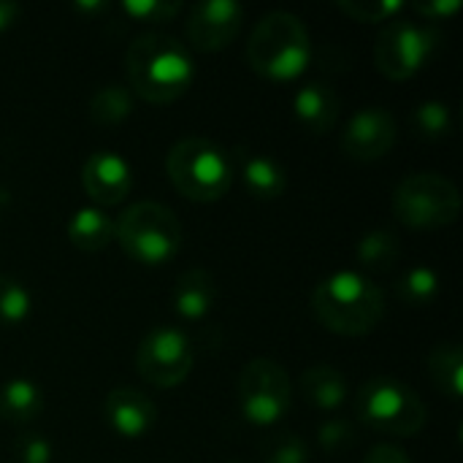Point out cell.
Segmentation results:
<instances>
[{
    "label": "cell",
    "mask_w": 463,
    "mask_h": 463,
    "mask_svg": "<svg viewBox=\"0 0 463 463\" xmlns=\"http://www.w3.org/2000/svg\"><path fill=\"white\" fill-rule=\"evenodd\" d=\"M114 239L130 260L141 266H165L179 255L184 231L165 203L138 201L114 220Z\"/></svg>",
    "instance_id": "cell-4"
},
{
    "label": "cell",
    "mask_w": 463,
    "mask_h": 463,
    "mask_svg": "<svg viewBox=\"0 0 463 463\" xmlns=\"http://www.w3.org/2000/svg\"><path fill=\"white\" fill-rule=\"evenodd\" d=\"M214 301H217V285L206 269L184 271L176 279L174 293H171V307H174L176 317H182L187 323H198V320L209 317Z\"/></svg>",
    "instance_id": "cell-17"
},
{
    "label": "cell",
    "mask_w": 463,
    "mask_h": 463,
    "mask_svg": "<svg viewBox=\"0 0 463 463\" xmlns=\"http://www.w3.org/2000/svg\"><path fill=\"white\" fill-rule=\"evenodd\" d=\"M412 11L420 14L429 24L442 22L453 14L461 11V0H426V3H412Z\"/></svg>",
    "instance_id": "cell-32"
},
{
    "label": "cell",
    "mask_w": 463,
    "mask_h": 463,
    "mask_svg": "<svg viewBox=\"0 0 463 463\" xmlns=\"http://www.w3.org/2000/svg\"><path fill=\"white\" fill-rule=\"evenodd\" d=\"M399 138L396 119L383 106H364L355 111L342 130V152L350 160L372 163L385 157Z\"/></svg>",
    "instance_id": "cell-11"
},
{
    "label": "cell",
    "mask_w": 463,
    "mask_h": 463,
    "mask_svg": "<svg viewBox=\"0 0 463 463\" xmlns=\"http://www.w3.org/2000/svg\"><path fill=\"white\" fill-rule=\"evenodd\" d=\"M355 418L385 437L410 439L426 429V402L402 380L374 377L361 385L355 396Z\"/></svg>",
    "instance_id": "cell-6"
},
{
    "label": "cell",
    "mask_w": 463,
    "mask_h": 463,
    "mask_svg": "<svg viewBox=\"0 0 463 463\" xmlns=\"http://www.w3.org/2000/svg\"><path fill=\"white\" fill-rule=\"evenodd\" d=\"M81 187L95 201V206H117L133 190V171L128 160L111 149H98L84 160Z\"/></svg>",
    "instance_id": "cell-13"
},
{
    "label": "cell",
    "mask_w": 463,
    "mask_h": 463,
    "mask_svg": "<svg viewBox=\"0 0 463 463\" xmlns=\"http://www.w3.org/2000/svg\"><path fill=\"white\" fill-rule=\"evenodd\" d=\"M130 111H133V95L122 84H106V87L95 90L90 98V119L103 128L125 122L130 117Z\"/></svg>",
    "instance_id": "cell-23"
},
{
    "label": "cell",
    "mask_w": 463,
    "mask_h": 463,
    "mask_svg": "<svg viewBox=\"0 0 463 463\" xmlns=\"http://www.w3.org/2000/svg\"><path fill=\"white\" fill-rule=\"evenodd\" d=\"M239 412L247 423L269 429L279 423L293 407L290 374L271 358H252L236 383Z\"/></svg>",
    "instance_id": "cell-9"
},
{
    "label": "cell",
    "mask_w": 463,
    "mask_h": 463,
    "mask_svg": "<svg viewBox=\"0 0 463 463\" xmlns=\"http://www.w3.org/2000/svg\"><path fill=\"white\" fill-rule=\"evenodd\" d=\"M385 293L366 274L339 269L323 277L312 290V315L336 336H366L385 317Z\"/></svg>",
    "instance_id": "cell-2"
},
{
    "label": "cell",
    "mask_w": 463,
    "mask_h": 463,
    "mask_svg": "<svg viewBox=\"0 0 463 463\" xmlns=\"http://www.w3.org/2000/svg\"><path fill=\"white\" fill-rule=\"evenodd\" d=\"M244 57L260 79L277 84L296 81L312 62V35L301 16L290 11H269L252 27Z\"/></svg>",
    "instance_id": "cell-3"
},
{
    "label": "cell",
    "mask_w": 463,
    "mask_h": 463,
    "mask_svg": "<svg viewBox=\"0 0 463 463\" xmlns=\"http://www.w3.org/2000/svg\"><path fill=\"white\" fill-rule=\"evenodd\" d=\"M361 463H412L410 453L393 442H383V445H374Z\"/></svg>",
    "instance_id": "cell-33"
},
{
    "label": "cell",
    "mask_w": 463,
    "mask_h": 463,
    "mask_svg": "<svg viewBox=\"0 0 463 463\" xmlns=\"http://www.w3.org/2000/svg\"><path fill=\"white\" fill-rule=\"evenodd\" d=\"M442 35L429 22L415 19H391L374 43V65L377 71L391 81H407L418 71L426 68V62L439 49Z\"/></svg>",
    "instance_id": "cell-8"
},
{
    "label": "cell",
    "mask_w": 463,
    "mask_h": 463,
    "mask_svg": "<svg viewBox=\"0 0 463 463\" xmlns=\"http://www.w3.org/2000/svg\"><path fill=\"white\" fill-rule=\"evenodd\" d=\"M19 11H22V8H19L16 3H8V0L0 3V33L8 30V27L19 19Z\"/></svg>",
    "instance_id": "cell-34"
},
{
    "label": "cell",
    "mask_w": 463,
    "mask_h": 463,
    "mask_svg": "<svg viewBox=\"0 0 463 463\" xmlns=\"http://www.w3.org/2000/svg\"><path fill=\"white\" fill-rule=\"evenodd\" d=\"M33 315L30 290L11 274H0V328H19Z\"/></svg>",
    "instance_id": "cell-25"
},
{
    "label": "cell",
    "mask_w": 463,
    "mask_h": 463,
    "mask_svg": "<svg viewBox=\"0 0 463 463\" xmlns=\"http://www.w3.org/2000/svg\"><path fill=\"white\" fill-rule=\"evenodd\" d=\"M396 296L402 298L404 307H429L439 296V277L429 266H410L399 282H396Z\"/></svg>",
    "instance_id": "cell-24"
},
{
    "label": "cell",
    "mask_w": 463,
    "mask_h": 463,
    "mask_svg": "<svg viewBox=\"0 0 463 463\" xmlns=\"http://www.w3.org/2000/svg\"><path fill=\"white\" fill-rule=\"evenodd\" d=\"M244 27V5L236 0H201L187 14V41L198 52H220Z\"/></svg>",
    "instance_id": "cell-12"
},
{
    "label": "cell",
    "mask_w": 463,
    "mask_h": 463,
    "mask_svg": "<svg viewBox=\"0 0 463 463\" xmlns=\"http://www.w3.org/2000/svg\"><path fill=\"white\" fill-rule=\"evenodd\" d=\"M317 445L326 456H345L358 445V431L350 420L345 418H328L317 429Z\"/></svg>",
    "instance_id": "cell-29"
},
{
    "label": "cell",
    "mask_w": 463,
    "mask_h": 463,
    "mask_svg": "<svg viewBox=\"0 0 463 463\" xmlns=\"http://www.w3.org/2000/svg\"><path fill=\"white\" fill-rule=\"evenodd\" d=\"M76 8H79V11H95V14H98V11L106 8V3H76Z\"/></svg>",
    "instance_id": "cell-35"
},
{
    "label": "cell",
    "mask_w": 463,
    "mask_h": 463,
    "mask_svg": "<svg viewBox=\"0 0 463 463\" xmlns=\"http://www.w3.org/2000/svg\"><path fill=\"white\" fill-rule=\"evenodd\" d=\"M52 456H54L52 442L38 431H27V434L16 437V442H14V461L16 463H52Z\"/></svg>",
    "instance_id": "cell-31"
},
{
    "label": "cell",
    "mask_w": 463,
    "mask_h": 463,
    "mask_svg": "<svg viewBox=\"0 0 463 463\" xmlns=\"http://www.w3.org/2000/svg\"><path fill=\"white\" fill-rule=\"evenodd\" d=\"M103 418L122 439H144L157 426V407L144 391L119 385L109 391L103 402Z\"/></svg>",
    "instance_id": "cell-14"
},
{
    "label": "cell",
    "mask_w": 463,
    "mask_h": 463,
    "mask_svg": "<svg viewBox=\"0 0 463 463\" xmlns=\"http://www.w3.org/2000/svg\"><path fill=\"white\" fill-rule=\"evenodd\" d=\"M236 171L241 176L244 190L255 201H277L288 190V174L271 155L239 146L236 149Z\"/></svg>",
    "instance_id": "cell-16"
},
{
    "label": "cell",
    "mask_w": 463,
    "mask_h": 463,
    "mask_svg": "<svg viewBox=\"0 0 463 463\" xmlns=\"http://www.w3.org/2000/svg\"><path fill=\"white\" fill-rule=\"evenodd\" d=\"M293 114L298 125L315 136H326L336 128L342 114V100L336 90L326 81H309L293 95Z\"/></svg>",
    "instance_id": "cell-15"
},
{
    "label": "cell",
    "mask_w": 463,
    "mask_h": 463,
    "mask_svg": "<svg viewBox=\"0 0 463 463\" xmlns=\"http://www.w3.org/2000/svg\"><path fill=\"white\" fill-rule=\"evenodd\" d=\"M336 8L364 24H388L404 8L402 0H339Z\"/></svg>",
    "instance_id": "cell-27"
},
{
    "label": "cell",
    "mask_w": 463,
    "mask_h": 463,
    "mask_svg": "<svg viewBox=\"0 0 463 463\" xmlns=\"http://www.w3.org/2000/svg\"><path fill=\"white\" fill-rule=\"evenodd\" d=\"M195 364V350L190 336L176 326L152 328L136 347V372L138 377L160 391L182 385Z\"/></svg>",
    "instance_id": "cell-10"
},
{
    "label": "cell",
    "mask_w": 463,
    "mask_h": 463,
    "mask_svg": "<svg viewBox=\"0 0 463 463\" xmlns=\"http://www.w3.org/2000/svg\"><path fill=\"white\" fill-rule=\"evenodd\" d=\"M65 231L79 252H103L114 241V217L98 206H81L71 214Z\"/></svg>",
    "instance_id": "cell-19"
},
{
    "label": "cell",
    "mask_w": 463,
    "mask_h": 463,
    "mask_svg": "<svg viewBox=\"0 0 463 463\" xmlns=\"http://www.w3.org/2000/svg\"><path fill=\"white\" fill-rule=\"evenodd\" d=\"M266 463H309V445L296 431H277L260 445Z\"/></svg>",
    "instance_id": "cell-28"
},
{
    "label": "cell",
    "mask_w": 463,
    "mask_h": 463,
    "mask_svg": "<svg viewBox=\"0 0 463 463\" xmlns=\"http://www.w3.org/2000/svg\"><path fill=\"white\" fill-rule=\"evenodd\" d=\"M43 407V391L30 377H11L0 385V420L27 426L41 418Z\"/></svg>",
    "instance_id": "cell-18"
},
{
    "label": "cell",
    "mask_w": 463,
    "mask_h": 463,
    "mask_svg": "<svg viewBox=\"0 0 463 463\" xmlns=\"http://www.w3.org/2000/svg\"><path fill=\"white\" fill-rule=\"evenodd\" d=\"M402 255V244L399 239L385 231V228H374V231H366L358 244H355V258H358V266L372 271V274H380V271H388L396 266Z\"/></svg>",
    "instance_id": "cell-22"
},
{
    "label": "cell",
    "mask_w": 463,
    "mask_h": 463,
    "mask_svg": "<svg viewBox=\"0 0 463 463\" xmlns=\"http://www.w3.org/2000/svg\"><path fill=\"white\" fill-rule=\"evenodd\" d=\"M412 128L418 136L429 138V141H439L448 138L453 130V111L445 100H423L412 109Z\"/></svg>",
    "instance_id": "cell-26"
},
{
    "label": "cell",
    "mask_w": 463,
    "mask_h": 463,
    "mask_svg": "<svg viewBox=\"0 0 463 463\" xmlns=\"http://www.w3.org/2000/svg\"><path fill=\"white\" fill-rule=\"evenodd\" d=\"M434 385L450 399H463V350L458 342H439L429 355Z\"/></svg>",
    "instance_id": "cell-21"
},
{
    "label": "cell",
    "mask_w": 463,
    "mask_h": 463,
    "mask_svg": "<svg viewBox=\"0 0 463 463\" xmlns=\"http://www.w3.org/2000/svg\"><path fill=\"white\" fill-rule=\"evenodd\" d=\"M125 68L133 92L152 106L179 100L195 79L190 49L168 33L136 35L125 52Z\"/></svg>",
    "instance_id": "cell-1"
},
{
    "label": "cell",
    "mask_w": 463,
    "mask_h": 463,
    "mask_svg": "<svg viewBox=\"0 0 463 463\" xmlns=\"http://www.w3.org/2000/svg\"><path fill=\"white\" fill-rule=\"evenodd\" d=\"M301 393H304V402L320 412H339L350 396V388H347V380L339 369L334 366H312L304 372L301 377Z\"/></svg>",
    "instance_id": "cell-20"
},
{
    "label": "cell",
    "mask_w": 463,
    "mask_h": 463,
    "mask_svg": "<svg viewBox=\"0 0 463 463\" xmlns=\"http://www.w3.org/2000/svg\"><path fill=\"white\" fill-rule=\"evenodd\" d=\"M165 171L174 190L195 203L220 201L233 184V165L225 149L201 136L176 141L165 155Z\"/></svg>",
    "instance_id": "cell-5"
},
{
    "label": "cell",
    "mask_w": 463,
    "mask_h": 463,
    "mask_svg": "<svg viewBox=\"0 0 463 463\" xmlns=\"http://www.w3.org/2000/svg\"><path fill=\"white\" fill-rule=\"evenodd\" d=\"M122 11L133 22L155 24V22H171L182 11V3H174V0H125Z\"/></svg>",
    "instance_id": "cell-30"
},
{
    "label": "cell",
    "mask_w": 463,
    "mask_h": 463,
    "mask_svg": "<svg viewBox=\"0 0 463 463\" xmlns=\"http://www.w3.org/2000/svg\"><path fill=\"white\" fill-rule=\"evenodd\" d=\"M393 214L412 231H439L458 220L461 193L437 171H415L396 184Z\"/></svg>",
    "instance_id": "cell-7"
}]
</instances>
